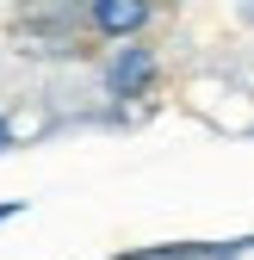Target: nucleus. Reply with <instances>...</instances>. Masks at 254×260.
Wrapping results in <instances>:
<instances>
[{"label": "nucleus", "mask_w": 254, "mask_h": 260, "mask_svg": "<svg viewBox=\"0 0 254 260\" xmlns=\"http://www.w3.org/2000/svg\"><path fill=\"white\" fill-rule=\"evenodd\" d=\"M155 87V50L149 44H118L106 62V93L112 100H143Z\"/></svg>", "instance_id": "1"}, {"label": "nucleus", "mask_w": 254, "mask_h": 260, "mask_svg": "<svg viewBox=\"0 0 254 260\" xmlns=\"http://www.w3.org/2000/svg\"><path fill=\"white\" fill-rule=\"evenodd\" d=\"M155 19L149 0H100V7H87V25L100 31V38H124V44H137V31Z\"/></svg>", "instance_id": "2"}, {"label": "nucleus", "mask_w": 254, "mask_h": 260, "mask_svg": "<svg viewBox=\"0 0 254 260\" xmlns=\"http://www.w3.org/2000/svg\"><path fill=\"white\" fill-rule=\"evenodd\" d=\"M50 25H62V19H50V13H38V19H25L19 31H50ZM50 56H81V50H75L69 38H50Z\"/></svg>", "instance_id": "3"}, {"label": "nucleus", "mask_w": 254, "mask_h": 260, "mask_svg": "<svg viewBox=\"0 0 254 260\" xmlns=\"http://www.w3.org/2000/svg\"><path fill=\"white\" fill-rule=\"evenodd\" d=\"M143 260H211L205 248H155V254H143Z\"/></svg>", "instance_id": "4"}, {"label": "nucleus", "mask_w": 254, "mask_h": 260, "mask_svg": "<svg viewBox=\"0 0 254 260\" xmlns=\"http://www.w3.org/2000/svg\"><path fill=\"white\" fill-rule=\"evenodd\" d=\"M25 211V199H7V205H0V223H7V217H19Z\"/></svg>", "instance_id": "5"}, {"label": "nucleus", "mask_w": 254, "mask_h": 260, "mask_svg": "<svg viewBox=\"0 0 254 260\" xmlns=\"http://www.w3.org/2000/svg\"><path fill=\"white\" fill-rule=\"evenodd\" d=\"M7 149H13V124L0 118V155H7Z\"/></svg>", "instance_id": "6"}, {"label": "nucleus", "mask_w": 254, "mask_h": 260, "mask_svg": "<svg viewBox=\"0 0 254 260\" xmlns=\"http://www.w3.org/2000/svg\"><path fill=\"white\" fill-rule=\"evenodd\" d=\"M242 19H248V25H254V7H242Z\"/></svg>", "instance_id": "7"}]
</instances>
